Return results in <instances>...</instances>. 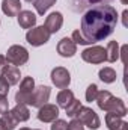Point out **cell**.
<instances>
[{
  "label": "cell",
  "mask_w": 128,
  "mask_h": 130,
  "mask_svg": "<svg viewBox=\"0 0 128 130\" xmlns=\"http://www.w3.org/2000/svg\"><path fill=\"white\" fill-rule=\"evenodd\" d=\"M6 65H8V61H6V58H5V56H2V55H0V73H2V71H3V68H5V67H6Z\"/></svg>",
  "instance_id": "31"
},
{
  "label": "cell",
  "mask_w": 128,
  "mask_h": 130,
  "mask_svg": "<svg viewBox=\"0 0 128 130\" xmlns=\"http://www.w3.org/2000/svg\"><path fill=\"white\" fill-rule=\"evenodd\" d=\"M99 79L104 82V83H113L116 80V71L110 67H105L102 70H99Z\"/></svg>",
  "instance_id": "21"
},
{
  "label": "cell",
  "mask_w": 128,
  "mask_h": 130,
  "mask_svg": "<svg viewBox=\"0 0 128 130\" xmlns=\"http://www.w3.org/2000/svg\"><path fill=\"white\" fill-rule=\"evenodd\" d=\"M68 130H84V126H83V123H81L80 120L74 118V120L68 124Z\"/></svg>",
  "instance_id": "28"
},
{
  "label": "cell",
  "mask_w": 128,
  "mask_h": 130,
  "mask_svg": "<svg viewBox=\"0 0 128 130\" xmlns=\"http://www.w3.org/2000/svg\"><path fill=\"white\" fill-rule=\"evenodd\" d=\"M51 130H68V124L63 120H54L53 126H51Z\"/></svg>",
  "instance_id": "27"
},
{
  "label": "cell",
  "mask_w": 128,
  "mask_h": 130,
  "mask_svg": "<svg viewBox=\"0 0 128 130\" xmlns=\"http://www.w3.org/2000/svg\"><path fill=\"white\" fill-rule=\"evenodd\" d=\"M62 24H63V17H62V14L60 12H51L47 18H45V27H47V30L50 33H56L60 30V27H62Z\"/></svg>",
  "instance_id": "12"
},
{
  "label": "cell",
  "mask_w": 128,
  "mask_h": 130,
  "mask_svg": "<svg viewBox=\"0 0 128 130\" xmlns=\"http://www.w3.org/2000/svg\"><path fill=\"white\" fill-rule=\"evenodd\" d=\"M51 82L56 88L59 89H65L69 86L71 83V76H69V71L63 68V67H56L53 71H51Z\"/></svg>",
  "instance_id": "8"
},
{
  "label": "cell",
  "mask_w": 128,
  "mask_h": 130,
  "mask_svg": "<svg viewBox=\"0 0 128 130\" xmlns=\"http://www.w3.org/2000/svg\"><path fill=\"white\" fill-rule=\"evenodd\" d=\"M81 59L88 64H102L105 61V48L101 45H94L81 52Z\"/></svg>",
  "instance_id": "7"
},
{
  "label": "cell",
  "mask_w": 128,
  "mask_h": 130,
  "mask_svg": "<svg viewBox=\"0 0 128 130\" xmlns=\"http://www.w3.org/2000/svg\"><path fill=\"white\" fill-rule=\"evenodd\" d=\"M57 53L63 58H72L77 53V44L71 38H62L57 44Z\"/></svg>",
  "instance_id": "11"
},
{
  "label": "cell",
  "mask_w": 128,
  "mask_h": 130,
  "mask_svg": "<svg viewBox=\"0 0 128 130\" xmlns=\"http://www.w3.org/2000/svg\"><path fill=\"white\" fill-rule=\"evenodd\" d=\"M96 95H98V86H96L95 83L89 85L88 89H86V100H88L89 103H92V101H95Z\"/></svg>",
  "instance_id": "24"
},
{
  "label": "cell",
  "mask_w": 128,
  "mask_h": 130,
  "mask_svg": "<svg viewBox=\"0 0 128 130\" xmlns=\"http://www.w3.org/2000/svg\"><path fill=\"white\" fill-rule=\"evenodd\" d=\"M26 2H29V3H30V2H33V0H26Z\"/></svg>",
  "instance_id": "37"
},
{
  "label": "cell",
  "mask_w": 128,
  "mask_h": 130,
  "mask_svg": "<svg viewBox=\"0 0 128 130\" xmlns=\"http://www.w3.org/2000/svg\"><path fill=\"white\" fill-rule=\"evenodd\" d=\"M122 15H124V26L127 27V15H128V11H124V14H122Z\"/></svg>",
  "instance_id": "33"
},
{
  "label": "cell",
  "mask_w": 128,
  "mask_h": 130,
  "mask_svg": "<svg viewBox=\"0 0 128 130\" xmlns=\"http://www.w3.org/2000/svg\"><path fill=\"white\" fill-rule=\"evenodd\" d=\"M86 3H89V5H96V3H101L102 0H84Z\"/></svg>",
  "instance_id": "32"
},
{
  "label": "cell",
  "mask_w": 128,
  "mask_h": 130,
  "mask_svg": "<svg viewBox=\"0 0 128 130\" xmlns=\"http://www.w3.org/2000/svg\"><path fill=\"white\" fill-rule=\"evenodd\" d=\"M105 124L109 130H128V123L122 120V117L109 112L105 115Z\"/></svg>",
  "instance_id": "13"
},
{
  "label": "cell",
  "mask_w": 128,
  "mask_h": 130,
  "mask_svg": "<svg viewBox=\"0 0 128 130\" xmlns=\"http://www.w3.org/2000/svg\"><path fill=\"white\" fill-rule=\"evenodd\" d=\"M59 117V107L56 104H44L38 110V120L42 123H53Z\"/></svg>",
  "instance_id": "10"
},
{
  "label": "cell",
  "mask_w": 128,
  "mask_h": 130,
  "mask_svg": "<svg viewBox=\"0 0 128 130\" xmlns=\"http://www.w3.org/2000/svg\"><path fill=\"white\" fill-rule=\"evenodd\" d=\"M118 24V12L110 5H98L91 8L81 17V30L83 38L94 44L110 36Z\"/></svg>",
  "instance_id": "1"
},
{
  "label": "cell",
  "mask_w": 128,
  "mask_h": 130,
  "mask_svg": "<svg viewBox=\"0 0 128 130\" xmlns=\"http://www.w3.org/2000/svg\"><path fill=\"white\" fill-rule=\"evenodd\" d=\"M50 36H51V33L47 30L45 26H38L26 33V41L33 47H39V45H44L45 42H48Z\"/></svg>",
  "instance_id": "3"
},
{
  "label": "cell",
  "mask_w": 128,
  "mask_h": 130,
  "mask_svg": "<svg viewBox=\"0 0 128 130\" xmlns=\"http://www.w3.org/2000/svg\"><path fill=\"white\" fill-rule=\"evenodd\" d=\"M74 100V94H72V91L71 89H62L59 94H57V104H59V107H62V109H66V106L71 103Z\"/></svg>",
  "instance_id": "19"
},
{
  "label": "cell",
  "mask_w": 128,
  "mask_h": 130,
  "mask_svg": "<svg viewBox=\"0 0 128 130\" xmlns=\"http://www.w3.org/2000/svg\"><path fill=\"white\" fill-rule=\"evenodd\" d=\"M2 11L8 17H17L21 12V2L20 0H3Z\"/></svg>",
  "instance_id": "14"
},
{
  "label": "cell",
  "mask_w": 128,
  "mask_h": 130,
  "mask_svg": "<svg viewBox=\"0 0 128 130\" xmlns=\"http://www.w3.org/2000/svg\"><path fill=\"white\" fill-rule=\"evenodd\" d=\"M5 58H6L8 64L18 67V65H24L29 61V52L23 45H12L8 48V53Z\"/></svg>",
  "instance_id": "4"
},
{
  "label": "cell",
  "mask_w": 128,
  "mask_h": 130,
  "mask_svg": "<svg viewBox=\"0 0 128 130\" xmlns=\"http://www.w3.org/2000/svg\"><path fill=\"white\" fill-rule=\"evenodd\" d=\"M80 107H81V103H80V100H72L68 106H66V115L68 117H71V118H75V115L78 113V110H80Z\"/></svg>",
  "instance_id": "22"
},
{
  "label": "cell",
  "mask_w": 128,
  "mask_h": 130,
  "mask_svg": "<svg viewBox=\"0 0 128 130\" xmlns=\"http://www.w3.org/2000/svg\"><path fill=\"white\" fill-rule=\"evenodd\" d=\"M2 76L8 80L9 85H17L20 82V77H21L20 70L17 67H14V65H6L3 68V71H2Z\"/></svg>",
  "instance_id": "16"
},
{
  "label": "cell",
  "mask_w": 128,
  "mask_h": 130,
  "mask_svg": "<svg viewBox=\"0 0 128 130\" xmlns=\"http://www.w3.org/2000/svg\"><path fill=\"white\" fill-rule=\"evenodd\" d=\"M9 83H8V80L3 77V76H0V95H5V97H8V92H9Z\"/></svg>",
  "instance_id": "26"
},
{
  "label": "cell",
  "mask_w": 128,
  "mask_h": 130,
  "mask_svg": "<svg viewBox=\"0 0 128 130\" xmlns=\"http://www.w3.org/2000/svg\"><path fill=\"white\" fill-rule=\"evenodd\" d=\"M75 44H80V45H89V42L83 38V35L80 33V30H74L72 32V38H71Z\"/></svg>",
  "instance_id": "25"
},
{
  "label": "cell",
  "mask_w": 128,
  "mask_h": 130,
  "mask_svg": "<svg viewBox=\"0 0 128 130\" xmlns=\"http://www.w3.org/2000/svg\"><path fill=\"white\" fill-rule=\"evenodd\" d=\"M35 91V80L33 77H24L20 83V89L15 94V101L21 104H30V98Z\"/></svg>",
  "instance_id": "5"
},
{
  "label": "cell",
  "mask_w": 128,
  "mask_h": 130,
  "mask_svg": "<svg viewBox=\"0 0 128 130\" xmlns=\"http://www.w3.org/2000/svg\"><path fill=\"white\" fill-rule=\"evenodd\" d=\"M0 130H6L5 124H3V121H2V118H0Z\"/></svg>",
  "instance_id": "34"
},
{
  "label": "cell",
  "mask_w": 128,
  "mask_h": 130,
  "mask_svg": "<svg viewBox=\"0 0 128 130\" xmlns=\"http://www.w3.org/2000/svg\"><path fill=\"white\" fill-rule=\"evenodd\" d=\"M54 3H56V0H33V6L39 15H44Z\"/></svg>",
  "instance_id": "20"
},
{
  "label": "cell",
  "mask_w": 128,
  "mask_h": 130,
  "mask_svg": "<svg viewBox=\"0 0 128 130\" xmlns=\"http://www.w3.org/2000/svg\"><path fill=\"white\" fill-rule=\"evenodd\" d=\"M11 115L18 121V123H24L30 118V112L27 109L26 104H21V103H17V106L11 110Z\"/></svg>",
  "instance_id": "17"
},
{
  "label": "cell",
  "mask_w": 128,
  "mask_h": 130,
  "mask_svg": "<svg viewBox=\"0 0 128 130\" xmlns=\"http://www.w3.org/2000/svg\"><path fill=\"white\" fill-rule=\"evenodd\" d=\"M50 92H51V89L48 86H44V85L35 88V91H33V94H32V98H30V106L39 109L41 106L47 104V101L50 98Z\"/></svg>",
  "instance_id": "9"
},
{
  "label": "cell",
  "mask_w": 128,
  "mask_h": 130,
  "mask_svg": "<svg viewBox=\"0 0 128 130\" xmlns=\"http://www.w3.org/2000/svg\"><path fill=\"white\" fill-rule=\"evenodd\" d=\"M119 59V44L118 41H110L105 48V61L116 62Z\"/></svg>",
  "instance_id": "18"
},
{
  "label": "cell",
  "mask_w": 128,
  "mask_h": 130,
  "mask_svg": "<svg viewBox=\"0 0 128 130\" xmlns=\"http://www.w3.org/2000/svg\"><path fill=\"white\" fill-rule=\"evenodd\" d=\"M8 107H9V101L5 95H0V115L6 113L8 112Z\"/></svg>",
  "instance_id": "29"
},
{
  "label": "cell",
  "mask_w": 128,
  "mask_h": 130,
  "mask_svg": "<svg viewBox=\"0 0 128 130\" xmlns=\"http://www.w3.org/2000/svg\"><path fill=\"white\" fill-rule=\"evenodd\" d=\"M20 130H32V129H27V127H23V129H20ZM35 130H39V129H35Z\"/></svg>",
  "instance_id": "35"
},
{
  "label": "cell",
  "mask_w": 128,
  "mask_h": 130,
  "mask_svg": "<svg viewBox=\"0 0 128 130\" xmlns=\"http://www.w3.org/2000/svg\"><path fill=\"white\" fill-rule=\"evenodd\" d=\"M121 2H122V5H127L128 3V0H121Z\"/></svg>",
  "instance_id": "36"
},
{
  "label": "cell",
  "mask_w": 128,
  "mask_h": 130,
  "mask_svg": "<svg viewBox=\"0 0 128 130\" xmlns=\"http://www.w3.org/2000/svg\"><path fill=\"white\" fill-rule=\"evenodd\" d=\"M2 121H3V124H5L6 130H14L15 127H17V124H18V121L11 115V112L3 113V115H2Z\"/></svg>",
  "instance_id": "23"
},
{
  "label": "cell",
  "mask_w": 128,
  "mask_h": 130,
  "mask_svg": "<svg viewBox=\"0 0 128 130\" xmlns=\"http://www.w3.org/2000/svg\"><path fill=\"white\" fill-rule=\"evenodd\" d=\"M75 118L80 120L83 123V126H88L91 130H96V129H99V126H101L99 117L96 115L95 110L91 109V107H83L81 106L80 110H78V113L75 115Z\"/></svg>",
  "instance_id": "6"
},
{
  "label": "cell",
  "mask_w": 128,
  "mask_h": 130,
  "mask_svg": "<svg viewBox=\"0 0 128 130\" xmlns=\"http://www.w3.org/2000/svg\"><path fill=\"white\" fill-rule=\"evenodd\" d=\"M95 101L98 103V107L101 110L112 112V113H116L119 117H125L127 115L125 103L121 98L113 97L109 91H98V95H96Z\"/></svg>",
  "instance_id": "2"
},
{
  "label": "cell",
  "mask_w": 128,
  "mask_h": 130,
  "mask_svg": "<svg viewBox=\"0 0 128 130\" xmlns=\"http://www.w3.org/2000/svg\"><path fill=\"white\" fill-rule=\"evenodd\" d=\"M17 17H18V24L23 29H32L36 24V15L32 11H21Z\"/></svg>",
  "instance_id": "15"
},
{
  "label": "cell",
  "mask_w": 128,
  "mask_h": 130,
  "mask_svg": "<svg viewBox=\"0 0 128 130\" xmlns=\"http://www.w3.org/2000/svg\"><path fill=\"white\" fill-rule=\"evenodd\" d=\"M127 50H128V45H122L121 48H119V53L122 55V62L124 64H127V59H125V55H127ZM119 55V56H121Z\"/></svg>",
  "instance_id": "30"
}]
</instances>
